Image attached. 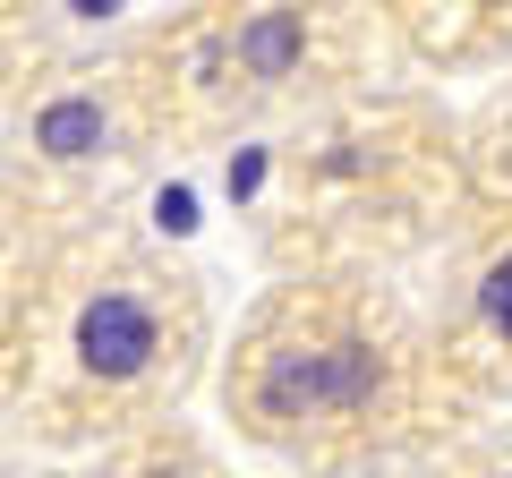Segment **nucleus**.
Listing matches in <instances>:
<instances>
[{"instance_id": "f257e3e1", "label": "nucleus", "mask_w": 512, "mask_h": 478, "mask_svg": "<svg viewBox=\"0 0 512 478\" xmlns=\"http://www.w3.org/2000/svg\"><path fill=\"white\" fill-rule=\"evenodd\" d=\"M384 385V359L367 342H325V350H274L265 359V419H333V410H367Z\"/></svg>"}, {"instance_id": "7ed1b4c3", "label": "nucleus", "mask_w": 512, "mask_h": 478, "mask_svg": "<svg viewBox=\"0 0 512 478\" xmlns=\"http://www.w3.org/2000/svg\"><path fill=\"white\" fill-rule=\"evenodd\" d=\"M299 52H308L299 9H256V18L239 26V69H248V77H291Z\"/></svg>"}, {"instance_id": "39448f33", "label": "nucleus", "mask_w": 512, "mask_h": 478, "mask_svg": "<svg viewBox=\"0 0 512 478\" xmlns=\"http://www.w3.org/2000/svg\"><path fill=\"white\" fill-rule=\"evenodd\" d=\"M478 308H487V325H495V333H512V257L495 265L487 282H478Z\"/></svg>"}, {"instance_id": "f03ea898", "label": "nucleus", "mask_w": 512, "mask_h": 478, "mask_svg": "<svg viewBox=\"0 0 512 478\" xmlns=\"http://www.w3.org/2000/svg\"><path fill=\"white\" fill-rule=\"evenodd\" d=\"M154 342H163V333H154V308L137 291H103L86 316H77V359H86L94 376H111V385L146 368Z\"/></svg>"}, {"instance_id": "20e7f679", "label": "nucleus", "mask_w": 512, "mask_h": 478, "mask_svg": "<svg viewBox=\"0 0 512 478\" xmlns=\"http://www.w3.org/2000/svg\"><path fill=\"white\" fill-rule=\"evenodd\" d=\"M35 146L60 154V163L94 154V146H103V103H94V94H60V103H43L35 111Z\"/></svg>"}]
</instances>
